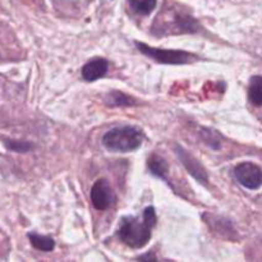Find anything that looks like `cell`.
<instances>
[{"label":"cell","instance_id":"cell-8","mask_svg":"<svg viewBox=\"0 0 262 262\" xmlns=\"http://www.w3.org/2000/svg\"><path fill=\"white\" fill-rule=\"evenodd\" d=\"M147 168L151 173L160 179H166L169 173V165L165 159L152 154L147 160Z\"/></svg>","mask_w":262,"mask_h":262},{"label":"cell","instance_id":"cell-1","mask_svg":"<svg viewBox=\"0 0 262 262\" xmlns=\"http://www.w3.org/2000/svg\"><path fill=\"white\" fill-rule=\"evenodd\" d=\"M156 223V212L154 206H147L141 217L123 216L118 228L120 242L129 248H142L150 242L152 228Z\"/></svg>","mask_w":262,"mask_h":262},{"label":"cell","instance_id":"cell-12","mask_svg":"<svg viewBox=\"0 0 262 262\" xmlns=\"http://www.w3.org/2000/svg\"><path fill=\"white\" fill-rule=\"evenodd\" d=\"M107 104L110 106H130L133 104V99L127 96L125 94L122 92H112L107 96Z\"/></svg>","mask_w":262,"mask_h":262},{"label":"cell","instance_id":"cell-11","mask_svg":"<svg viewBox=\"0 0 262 262\" xmlns=\"http://www.w3.org/2000/svg\"><path fill=\"white\" fill-rule=\"evenodd\" d=\"M130 8L137 14L148 15L156 8V0H128Z\"/></svg>","mask_w":262,"mask_h":262},{"label":"cell","instance_id":"cell-13","mask_svg":"<svg viewBox=\"0 0 262 262\" xmlns=\"http://www.w3.org/2000/svg\"><path fill=\"white\" fill-rule=\"evenodd\" d=\"M5 146L9 150L17 151V152H27V151L32 150V145L28 142H20V141H12V140H5Z\"/></svg>","mask_w":262,"mask_h":262},{"label":"cell","instance_id":"cell-6","mask_svg":"<svg viewBox=\"0 0 262 262\" xmlns=\"http://www.w3.org/2000/svg\"><path fill=\"white\" fill-rule=\"evenodd\" d=\"M176 152L178 155L179 160L182 161V164L184 165V168L188 170V173L196 179L199 183L204 184L206 186L207 182H209V176H207L206 170H205L204 165L194 158L193 155L188 152L187 150L182 148L181 146H177L176 147Z\"/></svg>","mask_w":262,"mask_h":262},{"label":"cell","instance_id":"cell-5","mask_svg":"<svg viewBox=\"0 0 262 262\" xmlns=\"http://www.w3.org/2000/svg\"><path fill=\"white\" fill-rule=\"evenodd\" d=\"M91 202L94 207L100 211L109 209L114 204V192L106 179H99L91 187Z\"/></svg>","mask_w":262,"mask_h":262},{"label":"cell","instance_id":"cell-4","mask_svg":"<svg viewBox=\"0 0 262 262\" xmlns=\"http://www.w3.org/2000/svg\"><path fill=\"white\" fill-rule=\"evenodd\" d=\"M234 177L247 189H258L262 186V169L253 163L238 164Z\"/></svg>","mask_w":262,"mask_h":262},{"label":"cell","instance_id":"cell-3","mask_svg":"<svg viewBox=\"0 0 262 262\" xmlns=\"http://www.w3.org/2000/svg\"><path fill=\"white\" fill-rule=\"evenodd\" d=\"M136 46H137V49L143 55L148 56V58H151L152 60L158 61L160 64H174V66H179V64H188L191 61H194L199 59L196 55H193L192 53H188V51L151 48L147 43L138 42V41H136Z\"/></svg>","mask_w":262,"mask_h":262},{"label":"cell","instance_id":"cell-2","mask_svg":"<svg viewBox=\"0 0 262 262\" xmlns=\"http://www.w3.org/2000/svg\"><path fill=\"white\" fill-rule=\"evenodd\" d=\"M145 135L135 125H124L107 130L102 137V145L113 152H130L142 145Z\"/></svg>","mask_w":262,"mask_h":262},{"label":"cell","instance_id":"cell-10","mask_svg":"<svg viewBox=\"0 0 262 262\" xmlns=\"http://www.w3.org/2000/svg\"><path fill=\"white\" fill-rule=\"evenodd\" d=\"M248 99L255 106H262V76H253L251 78Z\"/></svg>","mask_w":262,"mask_h":262},{"label":"cell","instance_id":"cell-7","mask_svg":"<svg viewBox=\"0 0 262 262\" xmlns=\"http://www.w3.org/2000/svg\"><path fill=\"white\" fill-rule=\"evenodd\" d=\"M107 69H109L107 60L101 58L92 59V60L87 61L82 68V77L87 82L97 81L107 73Z\"/></svg>","mask_w":262,"mask_h":262},{"label":"cell","instance_id":"cell-9","mask_svg":"<svg viewBox=\"0 0 262 262\" xmlns=\"http://www.w3.org/2000/svg\"><path fill=\"white\" fill-rule=\"evenodd\" d=\"M28 239H30L31 245L38 251H43V252H50L55 247V241L50 237V235H41L37 233H28Z\"/></svg>","mask_w":262,"mask_h":262}]
</instances>
